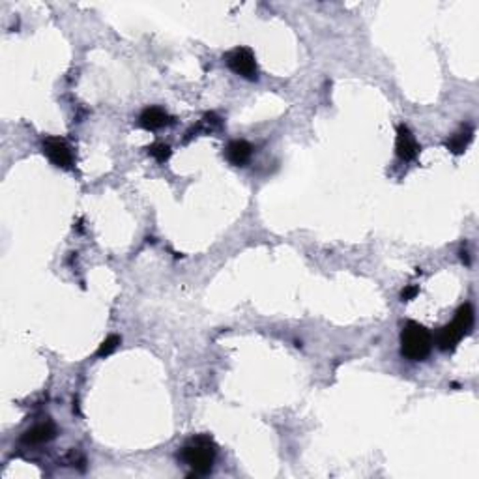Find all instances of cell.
I'll return each instance as SVG.
<instances>
[{
	"label": "cell",
	"instance_id": "obj_1",
	"mask_svg": "<svg viewBox=\"0 0 479 479\" xmlns=\"http://www.w3.org/2000/svg\"><path fill=\"white\" fill-rule=\"evenodd\" d=\"M473 328V308L470 303H464L457 309L455 319L449 324L442 326L437 333V344L442 352H453L457 344L472 332Z\"/></svg>",
	"mask_w": 479,
	"mask_h": 479
},
{
	"label": "cell",
	"instance_id": "obj_2",
	"mask_svg": "<svg viewBox=\"0 0 479 479\" xmlns=\"http://www.w3.org/2000/svg\"><path fill=\"white\" fill-rule=\"evenodd\" d=\"M432 335L419 322H406L403 332H401V354L412 362H423L432 351Z\"/></svg>",
	"mask_w": 479,
	"mask_h": 479
},
{
	"label": "cell",
	"instance_id": "obj_3",
	"mask_svg": "<svg viewBox=\"0 0 479 479\" xmlns=\"http://www.w3.org/2000/svg\"><path fill=\"white\" fill-rule=\"evenodd\" d=\"M217 455V446L210 437H195L182 448V461L197 473V476H206L212 472Z\"/></svg>",
	"mask_w": 479,
	"mask_h": 479
},
{
	"label": "cell",
	"instance_id": "obj_4",
	"mask_svg": "<svg viewBox=\"0 0 479 479\" xmlns=\"http://www.w3.org/2000/svg\"><path fill=\"white\" fill-rule=\"evenodd\" d=\"M227 66L233 69L234 74L242 75L244 79L255 81L257 79V60L251 49L247 47H236L225 56Z\"/></svg>",
	"mask_w": 479,
	"mask_h": 479
},
{
	"label": "cell",
	"instance_id": "obj_5",
	"mask_svg": "<svg viewBox=\"0 0 479 479\" xmlns=\"http://www.w3.org/2000/svg\"><path fill=\"white\" fill-rule=\"evenodd\" d=\"M43 154L49 158V161L58 169H72L74 165V154L68 142L60 137H49L43 141Z\"/></svg>",
	"mask_w": 479,
	"mask_h": 479
},
{
	"label": "cell",
	"instance_id": "obj_6",
	"mask_svg": "<svg viewBox=\"0 0 479 479\" xmlns=\"http://www.w3.org/2000/svg\"><path fill=\"white\" fill-rule=\"evenodd\" d=\"M395 150L403 161L416 160L419 154V144L416 141V137L410 129L406 128L405 124H401L397 128V139H395Z\"/></svg>",
	"mask_w": 479,
	"mask_h": 479
},
{
	"label": "cell",
	"instance_id": "obj_7",
	"mask_svg": "<svg viewBox=\"0 0 479 479\" xmlns=\"http://www.w3.org/2000/svg\"><path fill=\"white\" fill-rule=\"evenodd\" d=\"M56 437V425L53 421H42L26 430L23 435V442L28 446H40V444L51 442Z\"/></svg>",
	"mask_w": 479,
	"mask_h": 479
},
{
	"label": "cell",
	"instance_id": "obj_8",
	"mask_svg": "<svg viewBox=\"0 0 479 479\" xmlns=\"http://www.w3.org/2000/svg\"><path fill=\"white\" fill-rule=\"evenodd\" d=\"M139 124H141V128L154 131V129H161L172 124V117H169L167 111H163L161 107H146L139 117Z\"/></svg>",
	"mask_w": 479,
	"mask_h": 479
},
{
	"label": "cell",
	"instance_id": "obj_9",
	"mask_svg": "<svg viewBox=\"0 0 479 479\" xmlns=\"http://www.w3.org/2000/svg\"><path fill=\"white\" fill-rule=\"evenodd\" d=\"M225 156H227V160L230 161L234 167H244L247 161L251 160L253 146L247 141L238 139V141L228 142L227 150H225Z\"/></svg>",
	"mask_w": 479,
	"mask_h": 479
},
{
	"label": "cell",
	"instance_id": "obj_10",
	"mask_svg": "<svg viewBox=\"0 0 479 479\" xmlns=\"http://www.w3.org/2000/svg\"><path fill=\"white\" fill-rule=\"evenodd\" d=\"M473 139V129L468 126V124H464L457 133H453L451 135V139H448V142H446V146H448L449 152H453V154H462V152H467L468 144L472 142Z\"/></svg>",
	"mask_w": 479,
	"mask_h": 479
},
{
	"label": "cell",
	"instance_id": "obj_11",
	"mask_svg": "<svg viewBox=\"0 0 479 479\" xmlns=\"http://www.w3.org/2000/svg\"><path fill=\"white\" fill-rule=\"evenodd\" d=\"M148 154L152 156L158 163H165V161L171 158V146H169V144H163V142H158V144L148 146Z\"/></svg>",
	"mask_w": 479,
	"mask_h": 479
},
{
	"label": "cell",
	"instance_id": "obj_12",
	"mask_svg": "<svg viewBox=\"0 0 479 479\" xmlns=\"http://www.w3.org/2000/svg\"><path fill=\"white\" fill-rule=\"evenodd\" d=\"M120 341H122V339L118 337V335H109V337L105 339L103 343L99 344V348H98V352H96V356L105 358V356H109V354H112V352L118 348Z\"/></svg>",
	"mask_w": 479,
	"mask_h": 479
},
{
	"label": "cell",
	"instance_id": "obj_13",
	"mask_svg": "<svg viewBox=\"0 0 479 479\" xmlns=\"http://www.w3.org/2000/svg\"><path fill=\"white\" fill-rule=\"evenodd\" d=\"M418 294H419V287H416V285H410V287H406V289L403 290L401 298H403V301H410V300H414V298H416Z\"/></svg>",
	"mask_w": 479,
	"mask_h": 479
}]
</instances>
